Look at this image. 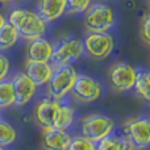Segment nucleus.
I'll use <instances>...</instances> for the list:
<instances>
[{
    "label": "nucleus",
    "instance_id": "26",
    "mask_svg": "<svg viewBox=\"0 0 150 150\" xmlns=\"http://www.w3.org/2000/svg\"><path fill=\"white\" fill-rule=\"evenodd\" d=\"M5 23H7V21H5V16L3 15V13H0V28H1Z\"/></svg>",
    "mask_w": 150,
    "mask_h": 150
},
{
    "label": "nucleus",
    "instance_id": "9",
    "mask_svg": "<svg viewBox=\"0 0 150 150\" xmlns=\"http://www.w3.org/2000/svg\"><path fill=\"white\" fill-rule=\"evenodd\" d=\"M71 92L79 101L92 103L101 96L103 87L98 80L88 75H78L71 88Z\"/></svg>",
    "mask_w": 150,
    "mask_h": 150
},
{
    "label": "nucleus",
    "instance_id": "19",
    "mask_svg": "<svg viewBox=\"0 0 150 150\" xmlns=\"http://www.w3.org/2000/svg\"><path fill=\"white\" fill-rule=\"evenodd\" d=\"M141 99L150 101V73L146 71H137V78L133 87Z\"/></svg>",
    "mask_w": 150,
    "mask_h": 150
},
{
    "label": "nucleus",
    "instance_id": "4",
    "mask_svg": "<svg viewBox=\"0 0 150 150\" xmlns=\"http://www.w3.org/2000/svg\"><path fill=\"white\" fill-rule=\"evenodd\" d=\"M115 24V12L111 5L95 3L86 11L84 26L88 32H107Z\"/></svg>",
    "mask_w": 150,
    "mask_h": 150
},
{
    "label": "nucleus",
    "instance_id": "10",
    "mask_svg": "<svg viewBox=\"0 0 150 150\" xmlns=\"http://www.w3.org/2000/svg\"><path fill=\"white\" fill-rule=\"evenodd\" d=\"M59 103L61 100H55L50 96L41 99L37 103L33 112V119L36 124L41 127L42 129H49V128L54 127V119Z\"/></svg>",
    "mask_w": 150,
    "mask_h": 150
},
{
    "label": "nucleus",
    "instance_id": "8",
    "mask_svg": "<svg viewBox=\"0 0 150 150\" xmlns=\"http://www.w3.org/2000/svg\"><path fill=\"white\" fill-rule=\"evenodd\" d=\"M124 136L134 148H146L150 145V119L146 116L128 120L124 124Z\"/></svg>",
    "mask_w": 150,
    "mask_h": 150
},
{
    "label": "nucleus",
    "instance_id": "18",
    "mask_svg": "<svg viewBox=\"0 0 150 150\" xmlns=\"http://www.w3.org/2000/svg\"><path fill=\"white\" fill-rule=\"evenodd\" d=\"M18 38H20L18 32L16 30L15 26L7 21L0 28V50H8L13 47L17 44Z\"/></svg>",
    "mask_w": 150,
    "mask_h": 150
},
{
    "label": "nucleus",
    "instance_id": "12",
    "mask_svg": "<svg viewBox=\"0 0 150 150\" xmlns=\"http://www.w3.org/2000/svg\"><path fill=\"white\" fill-rule=\"evenodd\" d=\"M53 65L50 62H38V61H26L25 63V73L29 76V79L37 86L47 84L50 76L53 74Z\"/></svg>",
    "mask_w": 150,
    "mask_h": 150
},
{
    "label": "nucleus",
    "instance_id": "23",
    "mask_svg": "<svg viewBox=\"0 0 150 150\" xmlns=\"http://www.w3.org/2000/svg\"><path fill=\"white\" fill-rule=\"evenodd\" d=\"M92 0H67V12L71 15L84 13L90 8Z\"/></svg>",
    "mask_w": 150,
    "mask_h": 150
},
{
    "label": "nucleus",
    "instance_id": "13",
    "mask_svg": "<svg viewBox=\"0 0 150 150\" xmlns=\"http://www.w3.org/2000/svg\"><path fill=\"white\" fill-rule=\"evenodd\" d=\"M71 136L66 130L49 128L42 133V146L45 150H67Z\"/></svg>",
    "mask_w": 150,
    "mask_h": 150
},
{
    "label": "nucleus",
    "instance_id": "15",
    "mask_svg": "<svg viewBox=\"0 0 150 150\" xmlns=\"http://www.w3.org/2000/svg\"><path fill=\"white\" fill-rule=\"evenodd\" d=\"M37 9H38V15L46 23H53L66 12L67 0H38Z\"/></svg>",
    "mask_w": 150,
    "mask_h": 150
},
{
    "label": "nucleus",
    "instance_id": "24",
    "mask_svg": "<svg viewBox=\"0 0 150 150\" xmlns=\"http://www.w3.org/2000/svg\"><path fill=\"white\" fill-rule=\"evenodd\" d=\"M140 33H141V38H142V41L150 46V13L144 17L142 23H141Z\"/></svg>",
    "mask_w": 150,
    "mask_h": 150
},
{
    "label": "nucleus",
    "instance_id": "7",
    "mask_svg": "<svg viewBox=\"0 0 150 150\" xmlns=\"http://www.w3.org/2000/svg\"><path fill=\"white\" fill-rule=\"evenodd\" d=\"M111 87L117 92H127L134 87L137 70L127 62H117L111 67L108 74Z\"/></svg>",
    "mask_w": 150,
    "mask_h": 150
},
{
    "label": "nucleus",
    "instance_id": "6",
    "mask_svg": "<svg viewBox=\"0 0 150 150\" xmlns=\"http://www.w3.org/2000/svg\"><path fill=\"white\" fill-rule=\"evenodd\" d=\"M115 42L113 37L107 32H88L83 41L86 54L92 59H105L111 55Z\"/></svg>",
    "mask_w": 150,
    "mask_h": 150
},
{
    "label": "nucleus",
    "instance_id": "20",
    "mask_svg": "<svg viewBox=\"0 0 150 150\" xmlns=\"http://www.w3.org/2000/svg\"><path fill=\"white\" fill-rule=\"evenodd\" d=\"M17 138V132H16L15 127L9 124L8 121L0 119V146L5 148L13 144Z\"/></svg>",
    "mask_w": 150,
    "mask_h": 150
},
{
    "label": "nucleus",
    "instance_id": "29",
    "mask_svg": "<svg viewBox=\"0 0 150 150\" xmlns=\"http://www.w3.org/2000/svg\"><path fill=\"white\" fill-rule=\"evenodd\" d=\"M103 1H111V0H103Z\"/></svg>",
    "mask_w": 150,
    "mask_h": 150
},
{
    "label": "nucleus",
    "instance_id": "14",
    "mask_svg": "<svg viewBox=\"0 0 150 150\" xmlns=\"http://www.w3.org/2000/svg\"><path fill=\"white\" fill-rule=\"evenodd\" d=\"M54 46L52 42L44 37L32 40L26 46V57L29 61H38V62H50Z\"/></svg>",
    "mask_w": 150,
    "mask_h": 150
},
{
    "label": "nucleus",
    "instance_id": "21",
    "mask_svg": "<svg viewBox=\"0 0 150 150\" xmlns=\"http://www.w3.org/2000/svg\"><path fill=\"white\" fill-rule=\"evenodd\" d=\"M15 104V93L11 79L0 82V108H8Z\"/></svg>",
    "mask_w": 150,
    "mask_h": 150
},
{
    "label": "nucleus",
    "instance_id": "11",
    "mask_svg": "<svg viewBox=\"0 0 150 150\" xmlns=\"http://www.w3.org/2000/svg\"><path fill=\"white\" fill-rule=\"evenodd\" d=\"M15 93V104L17 107H23L28 104L36 95L37 86L29 79L25 73H17L11 79Z\"/></svg>",
    "mask_w": 150,
    "mask_h": 150
},
{
    "label": "nucleus",
    "instance_id": "30",
    "mask_svg": "<svg viewBox=\"0 0 150 150\" xmlns=\"http://www.w3.org/2000/svg\"><path fill=\"white\" fill-rule=\"evenodd\" d=\"M149 4H150V0H149Z\"/></svg>",
    "mask_w": 150,
    "mask_h": 150
},
{
    "label": "nucleus",
    "instance_id": "5",
    "mask_svg": "<svg viewBox=\"0 0 150 150\" xmlns=\"http://www.w3.org/2000/svg\"><path fill=\"white\" fill-rule=\"evenodd\" d=\"M83 53H84L83 42L79 38H74V37L65 38L54 46L50 63L53 65V67L73 65L82 57Z\"/></svg>",
    "mask_w": 150,
    "mask_h": 150
},
{
    "label": "nucleus",
    "instance_id": "28",
    "mask_svg": "<svg viewBox=\"0 0 150 150\" xmlns=\"http://www.w3.org/2000/svg\"><path fill=\"white\" fill-rule=\"evenodd\" d=\"M0 150H4V148H3V146H0Z\"/></svg>",
    "mask_w": 150,
    "mask_h": 150
},
{
    "label": "nucleus",
    "instance_id": "27",
    "mask_svg": "<svg viewBox=\"0 0 150 150\" xmlns=\"http://www.w3.org/2000/svg\"><path fill=\"white\" fill-rule=\"evenodd\" d=\"M9 1H15V0H0V3H9Z\"/></svg>",
    "mask_w": 150,
    "mask_h": 150
},
{
    "label": "nucleus",
    "instance_id": "2",
    "mask_svg": "<svg viewBox=\"0 0 150 150\" xmlns=\"http://www.w3.org/2000/svg\"><path fill=\"white\" fill-rule=\"evenodd\" d=\"M76 76L78 73L73 67V65L54 67L52 76L47 82L49 96L55 100L63 99L69 92H71V88H73Z\"/></svg>",
    "mask_w": 150,
    "mask_h": 150
},
{
    "label": "nucleus",
    "instance_id": "3",
    "mask_svg": "<svg viewBox=\"0 0 150 150\" xmlns=\"http://www.w3.org/2000/svg\"><path fill=\"white\" fill-rule=\"evenodd\" d=\"M115 129V121L107 115H90L80 122L82 136L92 142H99L104 137L109 136Z\"/></svg>",
    "mask_w": 150,
    "mask_h": 150
},
{
    "label": "nucleus",
    "instance_id": "16",
    "mask_svg": "<svg viewBox=\"0 0 150 150\" xmlns=\"http://www.w3.org/2000/svg\"><path fill=\"white\" fill-rule=\"evenodd\" d=\"M96 150H134V145L125 136H115L111 133L99 141Z\"/></svg>",
    "mask_w": 150,
    "mask_h": 150
},
{
    "label": "nucleus",
    "instance_id": "25",
    "mask_svg": "<svg viewBox=\"0 0 150 150\" xmlns=\"http://www.w3.org/2000/svg\"><path fill=\"white\" fill-rule=\"evenodd\" d=\"M9 69H11V63H9L8 57L4 55L3 53H0V82L8 76Z\"/></svg>",
    "mask_w": 150,
    "mask_h": 150
},
{
    "label": "nucleus",
    "instance_id": "17",
    "mask_svg": "<svg viewBox=\"0 0 150 150\" xmlns=\"http://www.w3.org/2000/svg\"><path fill=\"white\" fill-rule=\"evenodd\" d=\"M74 117H75V112L67 104H62L59 103L57 108V113H55V119H54V127L57 129H69L74 122Z\"/></svg>",
    "mask_w": 150,
    "mask_h": 150
},
{
    "label": "nucleus",
    "instance_id": "22",
    "mask_svg": "<svg viewBox=\"0 0 150 150\" xmlns=\"http://www.w3.org/2000/svg\"><path fill=\"white\" fill-rule=\"evenodd\" d=\"M67 150H96V145L95 142L83 136H75V137H71Z\"/></svg>",
    "mask_w": 150,
    "mask_h": 150
},
{
    "label": "nucleus",
    "instance_id": "1",
    "mask_svg": "<svg viewBox=\"0 0 150 150\" xmlns=\"http://www.w3.org/2000/svg\"><path fill=\"white\" fill-rule=\"evenodd\" d=\"M8 23L16 28L20 38L25 41L44 37L46 33V21L37 12L24 8H15L8 15Z\"/></svg>",
    "mask_w": 150,
    "mask_h": 150
}]
</instances>
